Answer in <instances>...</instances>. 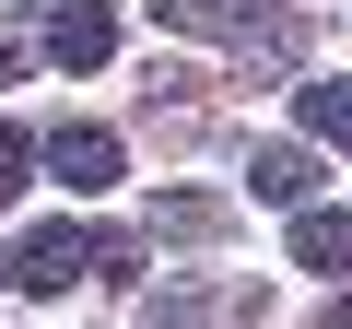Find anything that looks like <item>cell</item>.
I'll list each match as a JSON object with an SVG mask.
<instances>
[{"label":"cell","mask_w":352,"mask_h":329,"mask_svg":"<svg viewBox=\"0 0 352 329\" xmlns=\"http://www.w3.org/2000/svg\"><path fill=\"white\" fill-rule=\"evenodd\" d=\"M164 36H212L235 71H305V12H258V0H153Z\"/></svg>","instance_id":"6da1fadb"},{"label":"cell","mask_w":352,"mask_h":329,"mask_svg":"<svg viewBox=\"0 0 352 329\" xmlns=\"http://www.w3.org/2000/svg\"><path fill=\"white\" fill-rule=\"evenodd\" d=\"M36 164H47L71 200H94V189H118V129H94V118H59V129L36 141Z\"/></svg>","instance_id":"7a4b0ae2"},{"label":"cell","mask_w":352,"mask_h":329,"mask_svg":"<svg viewBox=\"0 0 352 329\" xmlns=\"http://www.w3.org/2000/svg\"><path fill=\"white\" fill-rule=\"evenodd\" d=\"M82 270H94V235H82V224H36V235L12 247V282H24V294H71Z\"/></svg>","instance_id":"3957f363"},{"label":"cell","mask_w":352,"mask_h":329,"mask_svg":"<svg viewBox=\"0 0 352 329\" xmlns=\"http://www.w3.org/2000/svg\"><path fill=\"white\" fill-rule=\"evenodd\" d=\"M247 189H258L270 212H317V153H305V141H258V153H247Z\"/></svg>","instance_id":"277c9868"},{"label":"cell","mask_w":352,"mask_h":329,"mask_svg":"<svg viewBox=\"0 0 352 329\" xmlns=\"http://www.w3.org/2000/svg\"><path fill=\"white\" fill-rule=\"evenodd\" d=\"M106 47H118V12H106V0H59V12H47V59L59 71H106Z\"/></svg>","instance_id":"5b68a950"},{"label":"cell","mask_w":352,"mask_h":329,"mask_svg":"<svg viewBox=\"0 0 352 329\" xmlns=\"http://www.w3.org/2000/svg\"><path fill=\"white\" fill-rule=\"evenodd\" d=\"M235 306H258L247 282L235 294H212V282H164V294H141V329H223Z\"/></svg>","instance_id":"8992f818"},{"label":"cell","mask_w":352,"mask_h":329,"mask_svg":"<svg viewBox=\"0 0 352 329\" xmlns=\"http://www.w3.org/2000/svg\"><path fill=\"white\" fill-rule=\"evenodd\" d=\"M223 235H235V200H200V189L153 200V247H223Z\"/></svg>","instance_id":"52a82bcc"},{"label":"cell","mask_w":352,"mask_h":329,"mask_svg":"<svg viewBox=\"0 0 352 329\" xmlns=\"http://www.w3.org/2000/svg\"><path fill=\"white\" fill-rule=\"evenodd\" d=\"M294 270H340L352 282V212H294Z\"/></svg>","instance_id":"ba28073f"},{"label":"cell","mask_w":352,"mask_h":329,"mask_svg":"<svg viewBox=\"0 0 352 329\" xmlns=\"http://www.w3.org/2000/svg\"><path fill=\"white\" fill-rule=\"evenodd\" d=\"M294 106H305V129L329 153H352V83H294Z\"/></svg>","instance_id":"9c48e42d"},{"label":"cell","mask_w":352,"mask_h":329,"mask_svg":"<svg viewBox=\"0 0 352 329\" xmlns=\"http://www.w3.org/2000/svg\"><path fill=\"white\" fill-rule=\"evenodd\" d=\"M24 177H36V141H24V129H12V118H0V200H12V189H24Z\"/></svg>","instance_id":"30bf717a"},{"label":"cell","mask_w":352,"mask_h":329,"mask_svg":"<svg viewBox=\"0 0 352 329\" xmlns=\"http://www.w3.org/2000/svg\"><path fill=\"white\" fill-rule=\"evenodd\" d=\"M329 329H352V282H340V306H329Z\"/></svg>","instance_id":"8fae6325"},{"label":"cell","mask_w":352,"mask_h":329,"mask_svg":"<svg viewBox=\"0 0 352 329\" xmlns=\"http://www.w3.org/2000/svg\"><path fill=\"white\" fill-rule=\"evenodd\" d=\"M0 282H12V259H0Z\"/></svg>","instance_id":"7c38bea8"}]
</instances>
